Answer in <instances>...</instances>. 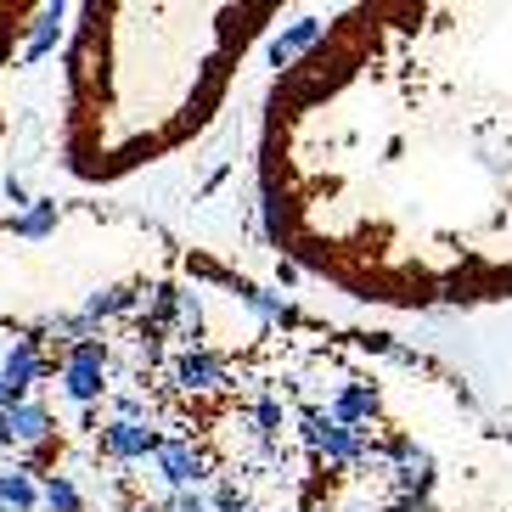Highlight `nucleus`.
I'll list each match as a JSON object with an SVG mask.
<instances>
[{
	"instance_id": "obj_1",
	"label": "nucleus",
	"mask_w": 512,
	"mask_h": 512,
	"mask_svg": "<svg viewBox=\"0 0 512 512\" xmlns=\"http://www.w3.org/2000/svg\"><path fill=\"white\" fill-rule=\"evenodd\" d=\"M0 17H6V12H0ZM12 34H17V23H0V51H6V40H12Z\"/></svg>"
}]
</instances>
